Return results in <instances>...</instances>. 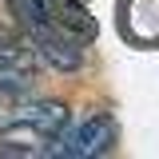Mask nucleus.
Instances as JSON below:
<instances>
[{
  "instance_id": "nucleus-1",
  "label": "nucleus",
  "mask_w": 159,
  "mask_h": 159,
  "mask_svg": "<svg viewBox=\"0 0 159 159\" xmlns=\"http://www.w3.org/2000/svg\"><path fill=\"white\" fill-rule=\"evenodd\" d=\"M68 123L64 103L28 99L24 92H0V131L16 147H0V155H44L36 143H52Z\"/></svg>"
},
{
  "instance_id": "nucleus-2",
  "label": "nucleus",
  "mask_w": 159,
  "mask_h": 159,
  "mask_svg": "<svg viewBox=\"0 0 159 159\" xmlns=\"http://www.w3.org/2000/svg\"><path fill=\"white\" fill-rule=\"evenodd\" d=\"M111 147H116V119L111 116H88L84 123H76V127L64 123V131L44 147V155H56V159H96V155H107Z\"/></svg>"
},
{
  "instance_id": "nucleus-3",
  "label": "nucleus",
  "mask_w": 159,
  "mask_h": 159,
  "mask_svg": "<svg viewBox=\"0 0 159 159\" xmlns=\"http://www.w3.org/2000/svg\"><path fill=\"white\" fill-rule=\"evenodd\" d=\"M36 84V48L0 40V92H28Z\"/></svg>"
}]
</instances>
